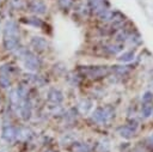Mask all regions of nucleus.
<instances>
[{
  "mask_svg": "<svg viewBox=\"0 0 153 152\" xmlns=\"http://www.w3.org/2000/svg\"><path fill=\"white\" fill-rule=\"evenodd\" d=\"M114 117V109L109 105L97 108L92 114V120L97 123H108Z\"/></svg>",
  "mask_w": 153,
  "mask_h": 152,
  "instance_id": "obj_1",
  "label": "nucleus"
},
{
  "mask_svg": "<svg viewBox=\"0 0 153 152\" xmlns=\"http://www.w3.org/2000/svg\"><path fill=\"white\" fill-rule=\"evenodd\" d=\"M82 73L91 77V78H100L104 75H108L111 71L110 67L108 66H88L85 68H81Z\"/></svg>",
  "mask_w": 153,
  "mask_h": 152,
  "instance_id": "obj_2",
  "label": "nucleus"
},
{
  "mask_svg": "<svg viewBox=\"0 0 153 152\" xmlns=\"http://www.w3.org/2000/svg\"><path fill=\"white\" fill-rule=\"evenodd\" d=\"M25 60H24V67L29 71H36L37 68H39L41 66V60L39 57H37L36 55L31 54V53H27L25 56Z\"/></svg>",
  "mask_w": 153,
  "mask_h": 152,
  "instance_id": "obj_3",
  "label": "nucleus"
},
{
  "mask_svg": "<svg viewBox=\"0 0 153 152\" xmlns=\"http://www.w3.org/2000/svg\"><path fill=\"white\" fill-rule=\"evenodd\" d=\"M18 36V26L13 20L6 22L4 26V37H16Z\"/></svg>",
  "mask_w": 153,
  "mask_h": 152,
  "instance_id": "obj_4",
  "label": "nucleus"
},
{
  "mask_svg": "<svg viewBox=\"0 0 153 152\" xmlns=\"http://www.w3.org/2000/svg\"><path fill=\"white\" fill-rule=\"evenodd\" d=\"M16 138H17V129L14 127L10 126V124L4 126V128H2V139L8 141V142H11Z\"/></svg>",
  "mask_w": 153,
  "mask_h": 152,
  "instance_id": "obj_5",
  "label": "nucleus"
},
{
  "mask_svg": "<svg viewBox=\"0 0 153 152\" xmlns=\"http://www.w3.org/2000/svg\"><path fill=\"white\" fill-rule=\"evenodd\" d=\"M48 101L54 104H60L63 101V95L57 89H50L48 92Z\"/></svg>",
  "mask_w": 153,
  "mask_h": 152,
  "instance_id": "obj_6",
  "label": "nucleus"
},
{
  "mask_svg": "<svg viewBox=\"0 0 153 152\" xmlns=\"http://www.w3.org/2000/svg\"><path fill=\"white\" fill-rule=\"evenodd\" d=\"M31 45H32V48H33L35 50L43 51V50L47 49L48 43H47V41H45L43 37H37V36H35V37L31 38Z\"/></svg>",
  "mask_w": 153,
  "mask_h": 152,
  "instance_id": "obj_7",
  "label": "nucleus"
},
{
  "mask_svg": "<svg viewBox=\"0 0 153 152\" xmlns=\"http://www.w3.org/2000/svg\"><path fill=\"white\" fill-rule=\"evenodd\" d=\"M29 7H30V11H32L36 14H43L45 12V10H47L45 4L43 1H41V0H33L29 5Z\"/></svg>",
  "mask_w": 153,
  "mask_h": 152,
  "instance_id": "obj_8",
  "label": "nucleus"
},
{
  "mask_svg": "<svg viewBox=\"0 0 153 152\" xmlns=\"http://www.w3.org/2000/svg\"><path fill=\"white\" fill-rule=\"evenodd\" d=\"M19 45V37H4V47L7 50H14Z\"/></svg>",
  "mask_w": 153,
  "mask_h": 152,
  "instance_id": "obj_9",
  "label": "nucleus"
},
{
  "mask_svg": "<svg viewBox=\"0 0 153 152\" xmlns=\"http://www.w3.org/2000/svg\"><path fill=\"white\" fill-rule=\"evenodd\" d=\"M91 7L97 14H100L102 12L108 10V4L105 0H91Z\"/></svg>",
  "mask_w": 153,
  "mask_h": 152,
  "instance_id": "obj_10",
  "label": "nucleus"
},
{
  "mask_svg": "<svg viewBox=\"0 0 153 152\" xmlns=\"http://www.w3.org/2000/svg\"><path fill=\"white\" fill-rule=\"evenodd\" d=\"M19 109H20V115H22V117H23V120H29L30 117H31V103L29 102V101H24L22 104H20V107H19Z\"/></svg>",
  "mask_w": 153,
  "mask_h": 152,
  "instance_id": "obj_11",
  "label": "nucleus"
},
{
  "mask_svg": "<svg viewBox=\"0 0 153 152\" xmlns=\"http://www.w3.org/2000/svg\"><path fill=\"white\" fill-rule=\"evenodd\" d=\"M118 134H120L122 138L131 139V138L135 135V130H134L133 128H130V127L127 124V126H123V127H120V128H118Z\"/></svg>",
  "mask_w": 153,
  "mask_h": 152,
  "instance_id": "obj_12",
  "label": "nucleus"
},
{
  "mask_svg": "<svg viewBox=\"0 0 153 152\" xmlns=\"http://www.w3.org/2000/svg\"><path fill=\"white\" fill-rule=\"evenodd\" d=\"M92 108V102L87 98H84L81 99L79 103H78V110L81 113V114H86L88 113V110Z\"/></svg>",
  "mask_w": 153,
  "mask_h": 152,
  "instance_id": "obj_13",
  "label": "nucleus"
},
{
  "mask_svg": "<svg viewBox=\"0 0 153 152\" xmlns=\"http://www.w3.org/2000/svg\"><path fill=\"white\" fill-rule=\"evenodd\" d=\"M32 136V132L31 129L26 128V127H22L19 129H17V138L20 140H27Z\"/></svg>",
  "mask_w": 153,
  "mask_h": 152,
  "instance_id": "obj_14",
  "label": "nucleus"
},
{
  "mask_svg": "<svg viewBox=\"0 0 153 152\" xmlns=\"http://www.w3.org/2000/svg\"><path fill=\"white\" fill-rule=\"evenodd\" d=\"M117 14H118V13H114L112 11L105 10L104 12H102V13L98 14V16H99L100 20H103V22H110V20H115V17H116Z\"/></svg>",
  "mask_w": 153,
  "mask_h": 152,
  "instance_id": "obj_15",
  "label": "nucleus"
},
{
  "mask_svg": "<svg viewBox=\"0 0 153 152\" xmlns=\"http://www.w3.org/2000/svg\"><path fill=\"white\" fill-rule=\"evenodd\" d=\"M73 150L75 152H91V147L84 142H74Z\"/></svg>",
  "mask_w": 153,
  "mask_h": 152,
  "instance_id": "obj_16",
  "label": "nucleus"
},
{
  "mask_svg": "<svg viewBox=\"0 0 153 152\" xmlns=\"http://www.w3.org/2000/svg\"><path fill=\"white\" fill-rule=\"evenodd\" d=\"M134 56H135V53L130 50V51L123 53V54L118 57V60H120L121 62H129V61H133V60H134Z\"/></svg>",
  "mask_w": 153,
  "mask_h": 152,
  "instance_id": "obj_17",
  "label": "nucleus"
},
{
  "mask_svg": "<svg viewBox=\"0 0 153 152\" xmlns=\"http://www.w3.org/2000/svg\"><path fill=\"white\" fill-rule=\"evenodd\" d=\"M152 111H153V105H151L149 103H145L142 105V109H141V114L143 117H149L152 115Z\"/></svg>",
  "mask_w": 153,
  "mask_h": 152,
  "instance_id": "obj_18",
  "label": "nucleus"
},
{
  "mask_svg": "<svg viewBox=\"0 0 153 152\" xmlns=\"http://www.w3.org/2000/svg\"><path fill=\"white\" fill-rule=\"evenodd\" d=\"M105 49L110 54H117V53H120L122 50V45H120V44H109V45H106Z\"/></svg>",
  "mask_w": 153,
  "mask_h": 152,
  "instance_id": "obj_19",
  "label": "nucleus"
},
{
  "mask_svg": "<svg viewBox=\"0 0 153 152\" xmlns=\"http://www.w3.org/2000/svg\"><path fill=\"white\" fill-rule=\"evenodd\" d=\"M94 150H96V152H108L109 151V144L106 141L98 142Z\"/></svg>",
  "mask_w": 153,
  "mask_h": 152,
  "instance_id": "obj_20",
  "label": "nucleus"
},
{
  "mask_svg": "<svg viewBox=\"0 0 153 152\" xmlns=\"http://www.w3.org/2000/svg\"><path fill=\"white\" fill-rule=\"evenodd\" d=\"M111 71L117 74H126L129 71V68H128V66H112Z\"/></svg>",
  "mask_w": 153,
  "mask_h": 152,
  "instance_id": "obj_21",
  "label": "nucleus"
},
{
  "mask_svg": "<svg viewBox=\"0 0 153 152\" xmlns=\"http://www.w3.org/2000/svg\"><path fill=\"white\" fill-rule=\"evenodd\" d=\"M0 86L8 87L10 86V74H1L0 75Z\"/></svg>",
  "mask_w": 153,
  "mask_h": 152,
  "instance_id": "obj_22",
  "label": "nucleus"
},
{
  "mask_svg": "<svg viewBox=\"0 0 153 152\" xmlns=\"http://www.w3.org/2000/svg\"><path fill=\"white\" fill-rule=\"evenodd\" d=\"M27 78H29V80H30L31 83L36 84L37 86H41V85L44 84V80H43L41 77H38V75H27Z\"/></svg>",
  "mask_w": 153,
  "mask_h": 152,
  "instance_id": "obj_23",
  "label": "nucleus"
},
{
  "mask_svg": "<svg viewBox=\"0 0 153 152\" xmlns=\"http://www.w3.org/2000/svg\"><path fill=\"white\" fill-rule=\"evenodd\" d=\"M24 22L27 23V24H31V25H33V26H38V28H41V26L43 25L42 20L38 19V18H29L27 20H24Z\"/></svg>",
  "mask_w": 153,
  "mask_h": 152,
  "instance_id": "obj_24",
  "label": "nucleus"
},
{
  "mask_svg": "<svg viewBox=\"0 0 153 152\" xmlns=\"http://www.w3.org/2000/svg\"><path fill=\"white\" fill-rule=\"evenodd\" d=\"M72 4H73V0H59V5H60V7L63 8V10L69 8V7L72 6Z\"/></svg>",
  "mask_w": 153,
  "mask_h": 152,
  "instance_id": "obj_25",
  "label": "nucleus"
},
{
  "mask_svg": "<svg viewBox=\"0 0 153 152\" xmlns=\"http://www.w3.org/2000/svg\"><path fill=\"white\" fill-rule=\"evenodd\" d=\"M152 98H153V93H152L151 91H146V92L143 93V96H142L143 103H149V102L152 101Z\"/></svg>",
  "mask_w": 153,
  "mask_h": 152,
  "instance_id": "obj_26",
  "label": "nucleus"
},
{
  "mask_svg": "<svg viewBox=\"0 0 153 152\" xmlns=\"http://www.w3.org/2000/svg\"><path fill=\"white\" fill-rule=\"evenodd\" d=\"M146 144H147V147H148L149 150H152V151H153V134H152L151 136H148V138H147Z\"/></svg>",
  "mask_w": 153,
  "mask_h": 152,
  "instance_id": "obj_27",
  "label": "nucleus"
},
{
  "mask_svg": "<svg viewBox=\"0 0 153 152\" xmlns=\"http://www.w3.org/2000/svg\"><path fill=\"white\" fill-rule=\"evenodd\" d=\"M13 1H19V0H13Z\"/></svg>",
  "mask_w": 153,
  "mask_h": 152,
  "instance_id": "obj_28",
  "label": "nucleus"
}]
</instances>
